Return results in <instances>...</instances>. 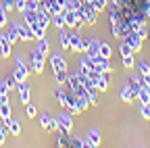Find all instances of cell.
<instances>
[{"mask_svg": "<svg viewBox=\"0 0 150 148\" xmlns=\"http://www.w3.org/2000/svg\"><path fill=\"white\" fill-rule=\"evenodd\" d=\"M67 88H69V92H73L75 96H86V86L81 84L79 71L67 73Z\"/></svg>", "mask_w": 150, "mask_h": 148, "instance_id": "6da1fadb", "label": "cell"}, {"mask_svg": "<svg viewBox=\"0 0 150 148\" xmlns=\"http://www.w3.org/2000/svg\"><path fill=\"white\" fill-rule=\"evenodd\" d=\"M44 65H46V54L42 50L33 48L31 50V69H33V73L42 75V73H44Z\"/></svg>", "mask_w": 150, "mask_h": 148, "instance_id": "7a4b0ae2", "label": "cell"}, {"mask_svg": "<svg viewBox=\"0 0 150 148\" xmlns=\"http://www.w3.org/2000/svg\"><path fill=\"white\" fill-rule=\"evenodd\" d=\"M123 42L131 48V52H134V54H138V52H142V38H140V35L134 31V29H131V31H127L125 35H123Z\"/></svg>", "mask_w": 150, "mask_h": 148, "instance_id": "3957f363", "label": "cell"}, {"mask_svg": "<svg viewBox=\"0 0 150 148\" xmlns=\"http://www.w3.org/2000/svg\"><path fill=\"white\" fill-rule=\"evenodd\" d=\"M59 129L65 134L73 132V113L67 108H63V113H59Z\"/></svg>", "mask_w": 150, "mask_h": 148, "instance_id": "277c9868", "label": "cell"}, {"mask_svg": "<svg viewBox=\"0 0 150 148\" xmlns=\"http://www.w3.org/2000/svg\"><path fill=\"white\" fill-rule=\"evenodd\" d=\"M13 75L17 81H25L29 77V67L23 63L21 57H15V71H13Z\"/></svg>", "mask_w": 150, "mask_h": 148, "instance_id": "5b68a950", "label": "cell"}, {"mask_svg": "<svg viewBox=\"0 0 150 148\" xmlns=\"http://www.w3.org/2000/svg\"><path fill=\"white\" fill-rule=\"evenodd\" d=\"M81 11H83L86 23H88V25H96V21H98V8L94 6V2H83Z\"/></svg>", "mask_w": 150, "mask_h": 148, "instance_id": "8992f818", "label": "cell"}, {"mask_svg": "<svg viewBox=\"0 0 150 148\" xmlns=\"http://www.w3.org/2000/svg\"><path fill=\"white\" fill-rule=\"evenodd\" d=\"M92 65H94V71H98V73H112V63H110V59H104V57H98L96 59H92Z\"/></svg>", "mask_w": 150, "mask_h": 148, "instance_id": "52a82bcc", "label": "cell"}, {"mask_svg": "<svg viewBox=\"0 0 150 148\" xmlns=\"http://www.w3.org/2000/svg\"><path fill=\"white\" fill-rule=\"evenodd\" d=\"M48 63H50V67H52V73H56V71H69V67H67V61H65V57H63V54H59V52L50 54Z\"/></svg>", "mask_w": 150, "mask_h": 148, "instance_id": "ba28073f", "label": "cell"}, {"mask_svg": "<svg viewBox=\"0 0 150 148\" xmlns=\"http://www.w3.org/2000/svg\"><path fill=\"white\" fill-rule=\"evenodd\" d=\"M73 54H81L83 52V38H81V33L77 29H73L71 31V48H69Z\"/></svg>", "mask_w": 150, "mask_h": 148, "instance_id": "9c48e42d", "label": "cell"}, {"mask_svg": "<svg viewBox=\"0 0 150 148\" xmlns=\"http://www.w3.org/2000/svg\"><path fill=\"white\" fill-rule=\"evenodd\" d=\"M17 92H19V102H21V104L25 106V104L29 102V92H31V86L27 84V79L17 84Z\"/></svg>", "mask_w": 150, "mask_h": 148, "instance_id": "30bf717a", "label": "cell"}, {"mask_svg": "<svg viewBox=\"0 0 150 148\" xmlns=\"http://www.w3.org/2000/svg\"><path fill=\"white\" fill-rule=\"evenodd\" d=\"M19 40H23V42H31L35 40V35H33V29L29 23H19Z\"/></svg>", "mask_w": 150, "mask_h": 148, "instance_id": "8fae6325", "label": "cell"}, {"mask_svg": "<svg viewBox=\"0 0 150 148\" xmlns=\"http://www.w3.org/2000/svg\"><path fill=\"white\" fill-rule=\"evenodd\" d=\"M13 42L6 38V33H0V57L2 59H8L11 54H13Z\"/></svg>", "mask_w": 150, "mask_h": 148, "instance_id": "7c38bea8", "label": "cell"}, {"mask_svg": "<svg viewBox=\"0 0 150 148\" xmlns=\"http://www.w3.org/2000/svg\"><path fill=\"white\" fill-rule=\"evenodd\" d=\"M81 75H90V73L94 71V65H92V59L86 57V54L81 52V57H79V69H77Z\"/></svg>", "mask_w": 150, "mask_h": 148, "instance_id": "4fadbf2b", "label": "cell"}, {"mask_svg": "<svg viewBox=\"0 0 150 148\" xmlns=\"http://www.w3.org/2000/svg\"><path fill=\"white\" fill-rule=\"evenodd\" d=\"M86 140L90 142V146H92V148H96V146H100L102 136H100V132H98L96 127H90V129H88V134H86Z\"/></svg>", "mask_w": 150, "mask_h": 148, "instance_id": "5bb4252c", "label": "cell"}, {"mask_svg": "<svg viewBox=\"0 0 150 148\" xmlns=\"http://www.w3.org/2000/svg\"><path fill=\"white\" fill-rule=\"evenodd\" d=\"M119 98H121L125 104H131V102L136 100V92L129 88V84H127V81H125V86H123V88H121V92H119Z\"/></svg>", "mask_w": 150, "mask_h": 148, "instance_id": "9a60e30c", "label": "cell"}, {"mask_svg": "<svg viewBox=\"0 0 150 148\" xmlns=\"http://www.w3.org/2000/svg\"><path fill=\"white\" fill-rule=\"evenodd\" d=\"M56 146L59 148H65V146H71V134H65L61 129H56Z\"/></svg>", "mask_w": 150, "mask_h": 148, "instance_id": "2e32d148", "label": "cell"}, {"mask_svg": "<svg viewBox=\"0 0 150 148\" xmlns=\"http://www.w3.org/2000/svg\"><path fill=\"white\" fill-rule=\"evenodd\" d=\"M98 96H100V92H98L96 86H90V88L86 90V98H88V102H90L92 106H96V104H98Z\"/></svg>", "mask_w": 150, "mask_h": 148, "instance_id": "e0dca14e", "label": "cell"}, {"mask_svg": "<svg viewBox=\"0 0 150 148\" xmlns=\"http://www.w3.org/2000/svg\"><path fill=\"white\" fill-rule=\"evenodd\" d=\"M59 42H61V48L63 50H69L71 48V33L67 31V27L59 31Z\"/></svg>", "mask_w": 150, "mask_h": 148, "instance_id": "ac0fdd59", "label": "cell"}, {"mask_svg": "<svg viewBox=\"0 0 150 148\" xmlns=\"http://www.w3.org/2000/svg\"><path fill=\"white\" fill-rule=\"evenodd\" d=\"M127 84H129V88L134 90L136 94H138V92L144 88V84H142V77H140V73H138V75H129V77H127Z\"/></svg>", "mask_w": 150, "mask_h": 148, "instance_id": "d6986e66", "label": "cell"}, {"mask_svg": "<svg viewBox=\"0 0 150 148\" xmlns=\"http://www.w3.org/2000/svg\"><path fill=\"white\" fill-rule=\"evenodd\" d=\"M88 106H90V102L86 96H75V115H81Z\"/></svg>", "mask_w": 150, "mask_h": 148, "instance_id": "ffe728a7", "label": "cell"}, {"mask_svg": "<svg viewBox=\"0 0 150 148\" xmlns=\"http://www.w3.org/2000/svg\"><path fill=\"white\" fill-rule=\"evenodd\" d=\"M52 25H54L56 29H59V31L67 27V23H65V11L56 13V15H52Z\"/></svg>", "mask_w": 150, "mask_h": 148, "instance_id": "44dd1931", "label": "cell"}, {"mask_svg": "<svg viewBox=\"0 0 150 148\" xmlns=\"http://www.w3.org/2000/svg\"><path fill=\"white\" fill-rule=\"evenodd\" d=\"M8 121H11V102H4L0 104V123L8 125Z\"/></svg>", "mask_w": 150, "mask_h": 148, "instance_id": "7402d4cb", "label": "cell"}, {"mask_svg": "<svg viewBox=\"0 0 150 148\" xmlns=\"http://www.w3.org/2000/svg\"><path fill=\"white\" fill-rule=\"evenodd\" d=\"M6 38H8L13 44L19 40V23H15V21H13V23L8 25V33H6Z\"/></svg>", "mask_w": 150, "mask_h": 148, "instance_id": "603a6c76", "label": "cell"}, {"mask_svg": "<svg viewBox=\"0 0 150 148\" xmlns=\"http://www.w3.org/2000/svg\"><path fill=\"white\" fill-rule=\"evenodd\" d=\"M21 15H23V21H25V23H29V25L38 23V11H27V8H25Z\"/></svg>", "mask_w": 150, "mask_h": 148, "instance_id": "cb8c5ba5", "label": "cell"}, {"mask_svg": "<svg viewBox=\"0 0 150 148\" xmlns=\"http://www.w3.org/2000/svg\"><path fill=\"white\" fill-rule=\"evenodd\" d=\"M38 23H40L44 29L52 23V15H48V13H42V11H38Z\"/></svg>", "mask_w": 150, "mask_h": 148, "instance_id": "d4e9b609", "label": "cell"}, {"mask_svg": "<svg viewBox=\"0 0 150 148\" xmlns=\"http://www.w3.org/2000/svg\"><path fill=\"white\" fill-rule=\"evenodd\" d=\"M98 54H100V57H104V59H110V57H112V46H110L108 42H100Z\"/></svg>", "mask_w": 150, "mask_h": 148, "instance_id": "484cf974", "label": "cell"}, {"mask_svg": "<svg viewBox=\"0 0 150 148\" xmlns=\"http://www.w3.org/2000/svg\"><path fill=\"white\" fill-rule=\"evenodd\" d=\"M136 100H140V104H148L150 102V92H148V88L144 86L138 94H136Z\"/></svg>", "mask_w": 150, "mask_h": 148, "instance_id": "4316f807", "label": "cell"}, {"mask_svg": "<svg viewBox=\"0 0 150 148\" xmlns=\"http://www.w3.org/2000/svg\"><path fill=\"white\" fill-rule=\"evenodd\" d=\"M54 98H56V102L61 104V108H67V90H56Z\"/></svg>", "mask_w": 150, "mask_h": 148, "instance_id": "83f0119b", "label": "cell"}, {"mask_svg": "<svg viewBox=\"0 0 150 148\" xmlns=\"http://www.w3.org/2000/svg\"><path fill=\"white\" fill-rule=\"evenodd\" d=\"M65 23H67V29H75V11L65 8Z\"/></svg>", "mask_w": 150, "mask_h": 148, "instance_id": "f1b7e54d", "label": "cell"}, {"mask_svg": "<svg viewBox=\"0 0 150 148\" xmlns=\"http://www.w3.org/2000/svg\"><path fill=\"white\" fill-rule=\"evenodd\" d=\"M8 134L11 136H19V134H21V123H19L17 119H13V117L8 121Z\"/></svg>", "mask_w": 150, "mask_h": 148, "instance_id": "f546056e", "label": "cell"}, {"mask_svg": "<svg viewBox=\"0 0 150 148\" xmlns=\"http://www.w3.org/2000/svg\"><path fill=\"white\" fill-rule=\"evenodd\" d=\"M71 146H73V148H92L86 138H77V136L71 138Z\"/></svg>", "mask_w": 150, "mask_h": 148, "instance_id": "4dcf8cb0", "label": "cell"}, {"mask_svg": "<svg viewBox=\"0 0 150 148\" xmlns=\"http://www.w3.org/2000/svg\"><path fill=\"white\" fill-rule=\"evenodd\" d=\"M50 119H52V117H50V113H46V110H42V113L38 115V123H40V127H44V129L48 127Z\"/></svg>", "mask_w": 150, "mask_h": 148, "instance_id": "1f68e13d", "label": "cell"}, {"mask_svg": "<svg viewBox=\"0 0 150 148\" xmlns=\"http://www.w3.org/2000/svg\"><path fill=\"white\" fill-rule=\"evenodd\" d=\"M136 54H127V57H121V63H123V67L125 69H134L136 67Z\"/></svg>", "mask_w": 150, "mask_h": 148, "instance_id": "d6a6232c", "label": "cell"}, {"mask_svg": "<svg viewBox=\"0 0 150 148\" xmlns=\"http://www.w3.org/2000/svg\"><path fill=\"white\" fill-rule=\"evenodd\" d=\"M31 29H33V35H35V40H40V38H44V35H46V29H44L40 23H33V25H31Z\"/></svg>", "mask_w": 150, "mask_h": 148, "instance_id": "836d02e7", "label": "cell"}, {"mask_svg": "<svg viewBox=\"0 0 150 148\" xmlns=\"http://www.w3.org/2000/svg\"><path fill=\"white\" fill-rule=\"evenodd\" d=\"M35 42H38V46H35L38 50H42L44 54H48V46H50V44H48V38H46V35H44V38H40V40H35Z\"/></svg>", "mask_w": 150, "mask_h": 148, "instance_id": "e575fe53", "label": "cell"}, {"mask_svg": "<svg viewBox=\"0 0 150 148\" xmlns=\"http://www.w3.org/2000/svg\"><path fill=\"white\" fill-rule=\"evenodd\" d=\"M25 115H27L29 119L38 117V106H35V104H31V102H27V104H25Z\"/></svg>", "mask_w": 150, "mask_h": 148, "instance_id": "d590c367", "label": "cell"}, {"mask_svg": "<svg viewBox=\"0 0 150 148\" xmlns=\"http://www.w3.org/2000/svg\"><path fill=\"white\" fill-rule=\"evenodd\" d=\"M136 69H138V73H140V75H146V73H150V65H148L146 61L136 63Z\"/></svg>", "mask_w": 150, "mask_h": 148, "instance_id": "8d00e7d4", "label": "cell"}, {"mask_svg": "<svg viewBox=\"0 0 150 148\" xmlns=\"http://www.w3.org/2000/svg\"><path fill=\"white\" fill-rule=\"evenodd\" d=\"M67 73H69V71H56V73H54V79H56V84H59V86L67 84Z\"/></svg>", "mask_w": 150, "mask_h": 148, "instance_id": "74e56055", "label": "cell"}, {"mask_svg": "<svg viewBox=\"0 0 150 148\" xmlns=\"http://www.w3.org/2000/svg\"><path fill=\"white\" fill-rule=\"evenodd\" d=\"M140 115L144 121H150V102L148 104H140Z\"/></svg>", "mask_w": 150, "mask_h": 148, "instance_id": "f35d334b", "label": "cell"}, {"mask_svg": "<svg viewBox=\"0 0 150 148\" xmlns=\"http://www.w3.org/2000/svg\"><path fill=\"white\" fill-rule=\"evenodd\" d=\"M6 23H8V15H6V8L0 4V27H6Z\"/></svg>", "mask_w": 150, "mask_h": 148, "instance_id": "ab89813d", "label": "cell"}, {"mask_svg": "<svg viewBox=\"0 0 150 148\" xmlns=\"http://www.w3.org/2000/svg\"><path fill=\"white\" fill-rule=\"evenodd\" d=\"M119 54H121V57H127V54H134V52H131V48L121 40V44H119Z\"/></svg>", "mask_w": 150, "mask_h": 148, "instance_id": "60d3db41", "label": "cell"}, {"mask_svg": "<svg viewBox=\"0 0 150 148\" xmlns=\"http://www.w3.org/2000/svg\"><path fill=\"white\" fill-rule=\"evenodd\" d=\"M6 134H8V125H6V123H2V125H0V144H4Z\"/></svg>", "mask_w": 150, "mask_h": 148, "instance_id": "b9f144b4", "label": "cell"}, {"mask_svg": "<svg viewBox=\"0 0 150 148\" xmlns=\"http://www.w3.org/2000/svg\"><path fill=\"white\" fill-rule=\"evenodd\" d=\"M59 129V119H50V123H48V127H46V132H56Z\"/></svg>", "mask_w": 150, "mask_h": 148, "instance_id": "7bdbcfd3", "label": "cell"}, {"mask_svg": "<svg viewBox=\"0 0 150 148\" xmlns=\"http://www.w3.org/2000/svg\"><path fill=\"white\" fill-rule=\"evenodd\" d=\"M6 84H8V88H11V90H17V84H19V81L15 79V75H13V73H11V75L6 77Z\"/></svg>", "mask_w": 150, "mask_h": 148, "instance_id": "ee69618b", "label": "cell"}, {"mask_svg": "<svg viewBox=\"0 0 150 148\" xmlns=\"http://www.w3.org/2000/svg\"><path fill=\"white\" fill-rule=\"evenodd\" d=\"M25 8L27 11H38V0H25Z\"/></svg>", "mask_w": 150, "mask_h": 148, "instance_id": "f6af8a7d", "label": "cell"}, {"mask_svg": "<svg viewBox=\"0 0 150 148\" xmlns=\"http://www.w3.org/2000/svg\"><path fill=\"white\" fill-rule=\"evenodd\" d=\"M2 6L6 8V13L8 11H15V0H2Z\"/></svg>", "mask_w": 150, "mask_h": 148, "instance_id": "bcb514c9", "label": "cell"}, {"mask_svg": "<svg viewBox=\"0 0 150 148\" xmlns=\"http://www.w3.org/2000/svg\"><path fill=\"white\" fill-rule=\"evenodd\" d=\"M15 11L23 13L25 11V0H15Z\"/></svg>", "mask_w": 150, "mask_h": 148, "instance_id": "7dc6e473", "label": "cell"}, {"mask_svg": "<svg viewBox=\"0 0 150 148\" xmlns=\"http://www.w3.org/2000/svg\"><path fill=\"white\" fill-rule=\"evenodd\" d=\"M8 92H11V88H8L6 79H2V81H0V94H8Z\"/></svg>", "mask_w": 150, "mask_h": 148, "instance_id": "c3c4849f", "label": "cell"}, {"mask_svg": "<svg viewBox=\"0 0 150 148\" xmlns=\"http://www.w3.org/2000/svg\"><path fill=\"white\" fill-rule=\"evenodd\" d=\"M108 2H121V0H108Z\"/></svg>", "mask_w": 150, "mask_h": 148, "instance_id": "681fc988", "label": "cell"}, {"mask_svg": "<svg viewBox=\"0 0 150 148\" xmlns=\"http://www.w3.org/2000/svg\"><path fill=\"white\" fill-rule=\"evenodd\" d=\"M146 88H148V92H150V84H148V86H146Z\"/></svg>", "mask_w": 150, "mask_h": 148, "instance_id": "f907efd6", "label": "cell"}]
</instances>
